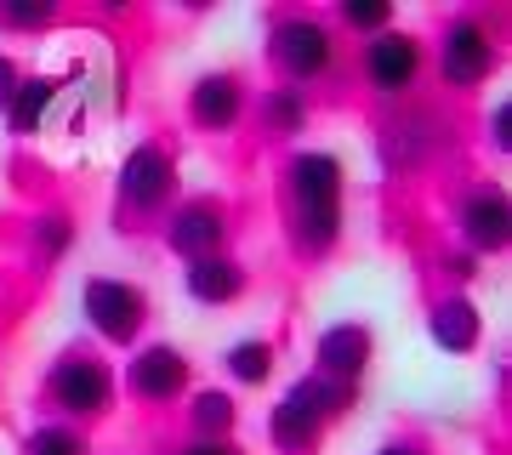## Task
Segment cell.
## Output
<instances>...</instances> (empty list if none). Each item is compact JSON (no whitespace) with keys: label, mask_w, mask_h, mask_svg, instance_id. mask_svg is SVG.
<instances>
[{"label":"cell","mask_w":512,"mask_h":455,"mask_svg":"<svg viewBox=\"0 0 512 455\" xmlns=\"http://www.w3.org/2000/svg\"><path fill=\"white\" fill-rule=\"evenodd\" d=\"M285 239L302 262H330L348 239V165L336 148H291L279 165Z\"/></svg>","instance_id":"6da1fadb"},{"label":"cell","mask_w":512,"mask_h":455,"mask_svg":"<svg viewBox=\"0 0 512 455\" xmlns=\"http://www.w3.org/2000/svg\"><path fill=\"white\" fill-rule=\"evenodd\" d=\"M114 404H120V376L114 364L97 353V347H63L46 376H40V410L52 421H69V427H92V421H109Z\"/></svg>","instance_id":"7a4b0ae2"},{"label":"cell","mask_w":512,"mask_h":455,"mask_svg":"<svg viewBox=\"0 0 512 455\" xmlns=\"http://www.w3.org/2000/svg\"><path fill=\"white\" fill-rule=\"evenodd\" d=\"M262 57L274 69V86L308 91L313 80L336 74V29L313 12H279V18H268Z\"/></svg>","instance_id":"3957f363"},{"label":"cell","mask_w":512,"mask_h":455,"mask_svg":"<svg viewBox=\"0 0 512 455\" xmlns=\"http://www.w3.org/2000/svg\"><path fill=\"white\" fill-rule=\"evenodd\" d=\"M177 160L160 137H143V143L126 148V160L114 171V205L126 222H160L171 205H177Z\"/></svg>","instance_id":"277c9868"},{"label":"cell","mask_w":512,"mask_h":455,"mask_svg":"<svg viewBox=\"0 0 512 455\" xmlns=\"http://www.w3.org/2000/svg\"><path fill=\"white\" fill-rule=\"evenodd\" d=\"M80 319L103 347H126L131 353L148 330V291L120 279V273H92L80 285Z\"/></svg>","instance_id":"5b68a950"},{"label":"cell","mask_w":512,"mask_h":455,"mask_svg":"<svg viewBox=\"0 0 512 455\" xmlns=\"http://www.w3.org/2000/svg\"><path fill=\"white\" fill-rule=\"evenodd\" d=\"M114 376H120V399L143 404V410H171L194 393V364L171 342H137Z\"/></svg>","instance_id":"8992f818"},{"label":"cell","mask_w":512,"mask_h":455,"mask_svg":"<svg viewBox=\"0 0 512 455\" xmlns=\"http://www.w3.org/2000/svg\"><path fill=\"white\" fill-rule=\"evenodd\" d=\"M433 63H439V80L450 91H478L501 63V46L478 12H456V18H444L439 40H433Z\"/></svg>","instance_id":"52a82bcc"},{"label":"cell","mask_w":512,"mask_h":455,"mask_svg":"<svg viewBox=\"0 0 512 455\" xmlns=\"http://www.w3.org/2000/svg\"><path fill=\"white\" fill-rule=\"evenodd\" d=\"M359 74L376 97H404L416 91V80L427 74V40L410 35V29H382V35L359 40Z\"/></svg>","instance_id":"ba28073f"},{"label":"cell","mask_w":512,"mask_h":455,"mask_svg":"<svg viewBox=\"0 0 512 455\" xmlns=\"http://www.w3.org/2000/svg\"><path fill=\"white\" fill-rule=\"evenodd\" d=\"M160 228H165V251L177 256V262H200V256L228 251L234 217H228V205L211 200V194H188V200H177L160 217Z\"/></svg>","instance_id":"9c48e42d"},{"label":"cell","mask_w":512,"mask_h":455,"mask_svg":"<svg viewBox=\"0 0 512 455\" xmlns=\"http://www.w3.org/2000/svg\"><path fill=\"white\" fill-rule=\"evenodd\" d=\"M251 114V86L239 69H205L188 80V97H183V120L205 137H228V131L245 126Z\"/></svg>","instance_id":"30bf717a"},{"label":"cell","mask_w":512,"mask_h":455,"mask_svg":"<svg viewBox=\"0 0 512 455\" xmlns=\"http://www.w3.org/2000/svg\"><path fill=\"white\" fill-rule=\"evenodd\" d=\"M456 234L467 256H501L512 245V200L501 182H473L456 200Z\"/></svg>","instance_id":"8fae6325"},{"label":"cell","mask_w":512,"mask_h":455,"mask_svg":"<svg viewBox=\"0 0 512 455\" xmlns=\"http://www.w3.org/2000/svg\"><path fill=\"white\" fill-rule=\"evenodd\" d=\"M370 364H376V330H370L365 319H336V325H325L319 336H313V353H308L313 376L365 387Z\"/></svg>","instance_id":"7c38bea8"},{"label":"cell","mask_w":512,"mask_h":455,"mask_svg":"<svg viewBox=\"0 0 512 455\" xmlns=\"http://www.w3.org/2000/svg\"><path fill=\"white\" fill-rule=\"evenodd\" d=\"M427 342L450 359H473L484 347V308L467 291H444L427 302Z\"/></svg>","instance_id":"4fadbf2b"},{"label":"cell","mask_w":512,"mask_h":455,"mask_svg":"<svg viewBox=\"0 0 512 455\" xmlns=\"http://www.w3.org/2000/svg\"><path fill=\"white\" fill-rule=\"evenodd\" d=\"M251 291V268L239 256H200V262H183V296L194 308H234L239 296Z\"/></svg>","instance_id":"5bb4252c"},{"label":"cell","mask_w":512,"mask_h":455,"mask_svg":"<svg viewBox=\"0 0 512 455\" xmlns=\"http://www.w3.org/2000/svg\"><path fill=\"white\" fill-rule=\"evenodd\" d=\"M285 404H296L308 421H319V427H336L342 416H353L359 410V387H348V382H330V376H296L291 387H285Z\"/></svg>","instance_id":"9a60e30c"},{"label":"cell","mask_w":512,"mask_h":455,"mask_svg":"<svg viewBox=\"0 0 512 455\" xmlns=\"http://www.w3.org/2000/svg\"><path fill=\"white\" fill-rule=\"evenodd\" d=\"M183 416H188V438H239V393L234 387H194L183 399Z\"/></svg>","instance_id":"2e32d148"},{"label":"cell","mask_w":512,"mask_h":455,"mask_svg":"<svg viewBox=\"0 0 512 455\" xmlns=\"http://www.w3.org/2000/svg\"><path fill=\"white\" fill-rule=\"evenodd\" d=\"M57 97H63V74H23L18 97L6 103V131L12 137H35L40 126H46V114L57 109Z\"/></svg>","instance_id":"e0dca14e"},{"label":"cell","mask_w":512,"mask_h":455,"mask_svg":"<svg viewBox=\"0 0 512 455\" xmlns=\"http://www.w3.org/2000/svg\"><path fill=\"white\" fill-rule=\"evenodd\" d=\"M308 120H313V103H308V91H296V86H268L262 103H256L262 137H302Z\"/></svg>","instance_id":"ac0fdd59"},{"label":"cell","mask_w":512,"mask_h":455,"mask_svg":"<svg viewBox=\"0 0 512 455\" xmlns=\"http://www.w3.org/2000/svg\"><path fill=\"white\" fill-rule=\"evenodd\" d=\"M74 211L69 205H46V211H35L29 217V256H35L40 268H57L63 256L74 251Z\"/></svg>","instance_id":"d6986e66"},{"label":"cell","mask_w":512,"mask_h":455,"mask_svg":"<svg viewBox=\"0 0 512 455\" xmlns=\"http://www.w3.org/2000/svg\"><path fill=\"white\" fill-rule=\"evenodd\" d=\"M274 364H279V347L268 336H239V342L222 347V370L234 387H268L274 382Z\"/></svg>","instance_id":"ffe728a7"},{"label":"cell","mask_w":512,"mask_h":455,"mask_svg":"<svg viewBox=\"0 0 512 455\" xmlns=\"http://www.w3.org/2000/svg\"><path fill=\"white\" fill-rule=\"evenodd\" d=\"M268 444H274L279 455H313L319 444H325V427H319V421H308L296 404L279 399L274 410H268Z\"/></svg>","instance_id":"44dd1931"},{"label":"cell","mask_w":512,"mask_h":455,"mask_svg":"<svg viewBox=\"0 0 512 455\" xmlns=\"http://www.w3.org/2000/svg\"><path fill=\"white\" fill-rule=\"evenodd\" d=\"M23 455H92V444H86V427H69V421L46 416L23 433Z\"/></svg>","instance_id":"7402d4cb"},{"label":"cell","mask_w":512,"mask_h":455,"mask_svg":"<svg viewBox=\"0 0 512 455\" xmlns=\"http://www.w3.org/2000/svg\"><path fill=\"white\" fill-rule=\"evenodd\" d=\"M330 29H348V35H359V40L382 35V29H393V0H342L336 18H330Z\"/></svg>","instance_id":"603a6c76"},{"label":"cell","mask_w":512,"mask_h":455,"mask_svg":"<svg viewBox=\"0 0 512 455\" xmlns=\"http://www.w3.org/2000/svg\"><path fill=\"white\" fill-rule=\"evenodd\" d=\"M57 23V0H0V29L6 35H40Z\"/></svg>","instance_id":"cb8c5ba5"},{"label":"cell","mask_w":512,"mask_h":455,"mask_svg":"<svg viewBox=\"0 0 512 455\" xmlns=\"http://www.w3.org/2000/svg\"><path fill=\"white\" fill-rule=\"evenodd\" d=\"M171 455H251L239 438H177Z\"/></svg>","instance_id":"d4e9b609"},{"label":"cell","mask_w":512,"mask_h":455,"mask_svg":"<svg viewBox=\"0 0 512 455\" xmlns=\"http://www.w3.org/2000/svg\"><path fill=\"white\" fill-rule=\"evenodd\" d=\"M484 131H490V148H495V154H507V148H512V97H501V103L490 109Z\"/></svg>","instance_id":"484cf974"},{"label":"cell","mask_w":512,"mask_h":455,"mask_svg":"<svg viewBox=\"0 0 512 455\" xmlns=\"http://www.w3.org/2000/svg\"><path fill=\"white\" fill-rule=\"evenodd\" d=\"M18 86H23V63L12 52H0V114H6L12 97H18Z\"/></svg>","instance_id":"4316f807"},{"label":"cell","mask_w":512,"mask_h":455,"mask_svg":"<svg viewBox=\"0 0 512 455\" xmlns=\"http://www.w3.org/2000/svg\"><path fill=\"white\" fill-rule=\"evenodd\" d=\"M444 273L456 279V291H461V285H473V279H478V256H467V251H450V256H444Z\"/></svg>","instance_id":"83f0119b"},{"label":"cell","mask_w":512,"mask_h":455,"mask_svg":"<svg viewBox=\"0 0 512 455\" xmlns=\"http://www.w3.org/2000/svg\"><path fill=\"white\" fill-rule=\"evenodd\" d=\"M376 455H433V450H427L421 438H387V444H382Z\"/></svg>","instance_id":"f1b7e54d"}]
</instances>
